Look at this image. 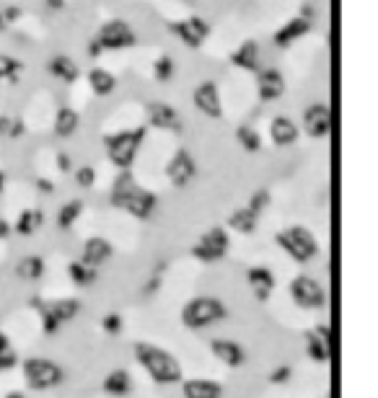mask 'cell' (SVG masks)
Masks as SVG:
<instances>
[{
	"label": "cell",
	"instance_id": "8d00e7d4",
	"mask_svg": "<svg viewBox=\"0 0 378 398\" xmlns=\"http://www.w3.org/2000/svg\"><path fill=\"white\" fill-rule=\"evenodd\" d=\"M269 202H272L269 191H267V189H257V191H254V194L249 197V205H246V207H249L251 212H254V215H262V212H265V209L269 207Z\"/></svg>",
	"mask_w": 378,
	"mask_h": 398
},
{
	"label": "cell",
	"instance_id": "8992f818",
	"mask_svg": "<svg viewBox=\"0 0 378 398\" xmlns=\"http://www.w3.org/2000/svg\"><path fill=\"white\" fill-rule=\"evenodd\" d=\"M24 378L26 385H31L34 390H47L60 385L65 378V372L60 365H55L52 360H42V357H31L24 362Z\"/></svg>",
	"mask_w": 378,
	"mask_h": 398
},
{
	"label": "cell",
	"instance_id": "83f0119b",
	"mask_svg": "<svg viewBox=\"0 0 378 398\" xmlns=\"http://www.w3.org/2000/svg\"><path fill=\"white\" fill-rule=\"evenodd\" d=\"M257 220L259 215H254L249 207H241V209H233L231 215H228V228H233V230L241 235H251L257 230Z\"/></svg>",
	"mask_w": 378,
	"mask_h": 398
},
{
	"label": "cell",
	"instance_id": "5b68a950",
	"mask_svg": "<svg viewBox=\"0 0 378 398\" xmlns=\"http://www.w3.org/2000/svg\"><path fill=\"white\" fill-rule=\"evenodd\" d=\"M228 316V308L223 305L218 298H194L182 308V324L192 331L207 328Z\"/></svg>",
	"mask_w": 378,
	"mask_h": 398
},
{
	"label": "cell",
	"instance_id": "4316f807",
	"mask_svg": "<svg viewBox=\"0 0 378 398\" xmlns=\"http://www.w3.org/2000/svg\"><path fill=\"white\" fill-rule=\"evenodd\" d=\"M104 390L109 393V396H129L132 393V378H129L127 370H111L104 380Z\"/></svg>",
	"mask_w": 378,
	"mask_h": 398
},
{
	"label": "cell",
	"instance_id": "8fae6325",
	"mask_svg": "<svg viewBox=\"0 0 378 398\" xmlns=\"http://www.w3.org/2000/svg\"><path fill=\"white\" fill-rule=\"evenodd\" d=\"M192 104L194 109L210 119H221L223 117V96L221 88L215 81H203L197 88L192 90Z\"/></svg>",
	"mask_w": 378,
	"mask_h": 398
},
{
	"label": "cell",
	"instance_id": "ee69618b",
	"mask_svg": "<svg viewBox=\"0 0 378 398\" xmlns=\"http://www.w3.org/2000/svg\"><path fill=\"white\" fill-rule=\"evenodd\" d=\"M288 378H290V367H277V370L269 375V380H272V383H285Z\"/></svg>",
	"mask_w": 378,
	"mask_h": 398
},
{
	"label": "cell",
	"instance_id": "ffe728a7",
	"mask_svg": "<svg viewBox=\"0 0 378 398\" xmlns=\"http://www.w3.org/2000/svg\"><path fill=\"white\" fill-rule=\"evenodd\" d=\"M329 326H316V331H308L306 334V349H308V357L314 362H329L332 352H329Z\"/></svg>",
	"mask_w": 378,
	"mask_h": 398
},
{
	"label": "cell",
	"instance_id": "7dc6e473",
	"mask_svg": "<svg viewBox=\"0 0 378 398\" xmlns=\"http://www.w3.org/2000/svg\"><path fill=\"white\" fill-rule=\"evenodd\" d=\"M37 189L42 191V194H52V191H55V184L49 179H37Z\"/></svg>",
	"mask_w": 378,
	"mask_h": 398
},
{
	"label": "cell",
	"instance_id": "44dd1931",
	"mask_svg": "<svg viewBox=\"0 0 378 398\" xmlns=\"http://www.w3.org/2000/svg\"><path fill=\"white\" fill-rule=\"evenodd\" d=\"M246 280H249L251 289H254V298L262 300V303L275 292V274L267 266H251L246 271Z\"/></svg>",
	"mask_w": 378,
	"mask_h": 398
},
{
	"label": "cell",
	"instance_id": "3957f363",
	"mask_svg": "<svg viewBox=\"0 0 378 398\" xmlns=\"http://www.w3.org/2000/svg\"><path fill=\"white\" fill-rule=\"evenodd\" d=\"M143 140H145V127H132V129H122V132H114V135H104L107 158L120 171H127L138 158Z\"/></svg>",
	"mask_w": 378,
	"mask_h": 398
},
{
	"label": "cell",
	"instance_id": "60d3db41",
	"mask_svg": "<svg viewBox=\"0 0 378 398\" xmlns=\"http://www.w3.org/2000/svg\"><path fill=\"white\" fill-rule=\"evenodd\" d=\"M57 168L63 173H68L70 168H73V161H70V155L68 153H57Z\"/></svg>",
	"mask_w": 378,
	"mask_h": 398
},
{
	"label": "cell",
	"instance_id": "9a60e30c",
	"mask_svg": "<svg viewBox=\"0 0 378 398\" xmlns=\"http://www.w3.org/2000/svg\"><path fill=\"white\" fill-rule=\"evenodd\" d=\"M257 93L259 101H265V104L283 99V93H285V75L277 70V67H262L257 72Z\"/></svg>",
	"mask_w": 378,
	"mask_h": 398
},
{
	"label": "cell",
	"instance_id": "bcb514c9",
	"mask_svg": "<svg viewBox=\"0 0 378 398\" xmlns=\"http://www.w3.org/2000/svg\"><path fill=\"white\" fill-rule=\"evenodd\" d=\"M10 125H13V117H8V114H0V137H8Z\"/></svg>",
	"mask_w": 378,
	"mask_h": 398
},
{
	"label": "cell",
	"instance_id": "277c9868",
	"mask_svg": "<svg viewBox=\"0 0 378 398\" xmlns=\"http://www.w3.org/2000/svg\"><path fill=\"white\" fill-rule=\"evenodd\" d=\"M275 241H277V246L298 264L314 262L316 256H319V251H322L316 235L304 225H290V228H285V230H280Z\"/></svg>",
	"mask_w": 378,
	"mask_h": 398
},
{
	"label": "cell",
	"instance_id": "7c38bea8",
	"mask_svg": "<svg viewBox=\"0 0 378 398\" xmlns=\"http://www.w3.org/2000/svg\"><path fill=\"white\" fill-rule=\"evenodd\" d=\"M166 176L176 189L189 186V181L197 176V163H194V158L189 155L187 148H179V150L174 153V158L166 163Z\"/></svg>",
	"mask_w": 378,
	"mask_h": 398
},
{
	"label": "cell",
	"instance_id": "e575fe53",
	"mask_svg": "<svg viewBox=\"0 0 378 398\" xmlns=\"http://www.w3.org/2000/svg\"><path fill=\"white\" fill-rule=\"evenodd\" d=\"M21 70H24V63H21V60L8 57V54H0V81L6 78V81L16 83L19 81Z\"/></svg>",
	"mask_w": 378,
	"mask_h": 398
},
{
	"label": "cell",
	"instance_id": "f546056e",
	"mask_svg": "<svg viewBox=\"0 0 378 398\" xmlns=\"http://www.w3.org/2000/svg\"><path fill=\"white\" fill-rule=\"evenodd\" d=\"M47 313L55 318L57 324L63 326L65 321H70V318H75V313H78V308H81V303L78 300H57V303H52V305H45Z\"/></svg>",
	"mask_w": 378,
	"mask_h": 398
},
{
	"label": "cell",
	"instance_id": "9c48e42d",
	"mask_svg": "<svg viewBox=\"0 0 378 398\" xmlns=\"http://www.w3.org/2000/svg\"><path fill=\"white\" fill-rule=\"evenodd\" d=\"M168 31L174 36H179V42L189 49H200L205 45V39L210 36L212 26L200 16H189V18H182V21H171L168 24Z\"/></svg>",
	"mask_w": 378,
	"mask_h": 398
},
{
	"label": "cell",
	"instance_id": "681fc988",
	"mask_svg": "<svg viewBox=\"0 0 378 398\" xmlns=\"http://www.w3.org/2000/svg\"><path fill=\"white\" fill-rule=\"evenodd\" d=\"M45 6L49 10H63L65 6H68V3H65V0H45Z\"/></svg>",
	"mask_w": 378,
	"mask_h": 398
},
{
	"label": "cell",
	"instance_id": "f907efd6",
	"mask_svg": "<svg viewBox=\"0 0 378 398\" xmlns=\"http://www.w3.org/2000/svg\"><path fill=\"white\" fill-rule=\"evenodd\" d=\"M10 352V342H8V336L0 331V354H6Z\"/></svg>",
	"mask_w": 378,
	"mask_h": 398
},
{
	"label": "cell",
	"instance_id": "f5cc1de1",
	"mask_svg": "<svg viewBox=\"0 0 378 398\" xmlns=\"http://www.w3.org/2000/svg\"><path fill=\"white\" fill-rule=\"evenodd\" d=\"M3 186H6V173L0 171V191H3Z\"/></svg>",
	"mask_w": 378,
	"mask_h": 398
},
{
	"label": "cell",
	"instance_id": "11a10c76",
	"mask_svg": "<svg viewBox=\"0 0 378 398\" xmlns=\"http://www.w3.org/2000/svg\"><path fill=\"white\" fill-rule=\"evenodd\" d=\"M6 26H8V24H6V21H3V16H0V31H3Z\"/></svg>",
	"mask_w": 378,
	"mask_h": 398
},
{
	"label": "cell",
	"instance_id": "4fadbf2b",
	"mask_svg": "<svg viewBox=\"0 0 378 398\" xmlns=\"http://www.w3.org/2000/svg\"><path fill=\"white\" fill-rule=\"evenodd\" d=\"M148 122L156 129H166V132H182V117L171 104L166 101H150L145 106Z\"/></svg>",
	"mask_w": 378,
	"mask_h": 398
},
{
	"label": "cell",
	"instance_id": "1f68e13d",
	"mask_svg": "<svg viewBox=\"0 0 378 398\" xmlns=\"http://www.w3.org/2000/svg\"><path fill=\"white\" fill-rule=\"evenodd\" d=\"M236 140H239V145L246 153H259V150H262V137H259L257 129H251L249 125H241L239 129H236Z\"/></svg>",
	"mask_w": 378,
	"mask_h": 398
},
{
	"label": "cell",
	"instance_id": "b9f144b4",
	"mask_svg": "<svg viewBox=\"0 0 378 398\" xmlns=\"http://www.w3.org/2000/svg\"><path fill=\"white\" fill-rule=\"evenodd\" d=\"M16 365V354H13V349L6 354H0V370H10Z\"/></svg>",
	"mask_w": 378,
	"mask_h": 398
},
{
	"label": "cell",
	"instance_id": "d6a6232c",
	"mask_svg": "<svg viewBox=\"0 0 378 398\" xmlns=\"http://www.w3.org/2000/svg\"><path fill=\"white\" fill-rule=\"evenodd\" d=\"M68 271H70V280H73L78 287H88V285L96 282V269L84 262H73L68 266Z\"/></svg>",
	"mask_w": 378,
	"mask_h": 398
},
{
	"label": "cell",
	"instance_id": "836d02e7",
	"mask_svg": "<svg viewBox=\"0 0 378 398\" xmlns=\"http://www.w3.org/2000/svg\"><path fill=\"white\" fill-rule=\"evenodd\" d=\"M42 274H45V262H42L39 256H26V259H21L19 277H24V280H39Z\"/></svg>",
	"mask_w": 378,
	"mask_h": 398
},
{
	"label": "cell",
	"instance_id": "7a4b0ae2",
	"mask_svg": "<svg viewBox=\"0 0 378 398\" xmlns=\"http://www.w3.org/2000/svg\"><path fill=\"white\" fill-rule=\"evenodd\" d=\"M135 360H138L140 365H143V370L156 380V383H161V385H174V383L182 380V367H179L176 357L164 352L161 347L138 342L135 344Z\"/></svg>",
	"mask_w": 378,
	"mask_h": 398
},
{
	"label": "cell",
	"instance_id": "ac0fdd59",
	"mask_svg": "<svg viewBox=\"0 0 378 398\" xmlns=\"http://www.w3.org/2000/svg\"><path fill=\"white\" fill-rule=\"evenodd\" d=\"M111 253H114V248H111L109 241H107V238H99V235H93V238H88V241L84 244L81 262L88 264V266H93V269H99L104 262H109Z\"/></svg>",
	"mask_w": 378,
	"mask_h": 398
},
{
	"label": "cell",
	"instance_id": "f35d334b",
	"mask_svg": "<svg viewBox=\"0 0 378 398\" xmlns=\"http://www.w3.org/2000/svg\"><path fill=\"white\" fill-rule=\"evenodd\" d=\"M104 331H107V334H120L122 331V318L117 316V313H109V316L104 318Z\"/></svg>",
	"mask_w": 378,
	"mask_h": 398
},
{
	"label": "cell",
	"instance_id": "ba28073f",
	"mask_svg": "<svg viewBox=\"0 0 378 398\" xmlns=\"http://www.w3.org/2000/svg\"><path fill=\"white\" fill-rule=\"evenodd\" d=\"M228 233H226V228H210L207 233H203V238L192 246V256L194 259H200L205 264H212V262H221L223 256L228 253Z\"/></svg>",
	"mask_w": 378,
	"mask_h": 398
},
{
	"label": "cell",
	"instance_id": "ab89813d",
	"mask_svg": "<svg viewBox=\"0 0 378 398\" xmlns=\"http://www.w3.org/2000/svg\"><path fill=\"white\" fill-rule=\"evenodd\" d=\"M0 16H3V21L10 26V24H16V21L21 18V8L19 6H6V8L0 10Z\"/></svg>",
	"mask_w": 378,
	"mask_h": 398
},
{
	"label": "cell",
	"instance_id": "7402d4cb",
	"mask_svg": "<svg viewBox=\"0 0 378 398\" xmlns=\"http://www.w3.org/2000/svg\"><path fill=\"white\" fill-rule=\"evenodd\" d=\"M301 135V129L295 125L290 117H275L269 122V137H272V143L277 148H288V145H293Z\"/></svg>",
	"mask_w": 378,
	"mask_h": 398
},
{
	"label": "cell",
	"instance_id": "816d5d0a",
	"mask_svg": "<svg viewBox=\"0 0 378 398\" xmlns=\"http://www.w3.org/2000/svg\"><path fill=\"white\" fill-rule=\"evenodd\" d=\"M8 235H10V225L6 223V220H0V241H3V238H8Z\"/></svg>",
	"mask_w": 378,
	"mask_h": 398
},
{
	"label": "cell",
	"instance_id": "f1b7e54d",
	"mask_svg": "<svg viewBox=\"0 0 378 398\" xmlns=\"http://www.w3.org/2000/svg\"><path fill=\"white\" fill-rule=\"evenodd\" d=\"M42 225H45V212L42 209H24L19 220H16V233L34 235Z\"/></svg>",
	"mask_w": 378,
	"mask_h": 398
},
{
	"label": "cell",
	"instance_id": "5bb4252c",
	"mask_svg": "<svg viewBox=\"0 0 378 398\" xmlns=\"http://www.w3.org/2000/svg\"><path fill=\"white\" fill-rule=\"evenodd\" d=\"M304 129L308 137L314 140H322L332 132V111L326 104H311V106L304 111Z\"/></svg>",
	"mask_w": 378,
	"mask_h": 398
},
{
	"label": "cell",
	"instance_id": "db71d44e",
	"mask_svg": "<svg viewBox=\"0 0 378 398\" xmlns=\"http://www.w3.org/2000/svg\"><path fill=\"white\" fill-rule=\"evenodd\" d=\"M6 398H26V396H21V393H8Z\"/></svg>",
	"mask_w": 378,
	"mask_h": 398
},
{
	"label": "cell",
	"instance_id": "4dcf8cb0",
	"mask_svg": "<svg viewBox=\"0 0 378 398\" xmlns=\"http://www.w3.org/2000/svg\"><path fill=\"white\" fill-rule=\"evenodd\" d=\"M81 212H84V202H81V199H70V202H68V205H63V207H60V212H57V228H60V230L73 228L75 220L81 217Z\"/></svg>",
	"mask_w": 378,
	"mask_h": 398
},
{
	"label": "cell",
	"instance_id": "d4e9b609",
	"mask_svg": "<svg viewBox=\"0 0 378 398\" xmlns=\"http://www.w3.org/2000/svg\"><path fill=\"white\" fill-rule=\"evenodd\" d=\"M78 127H81V114L70 106H60L57 109V117H55V135L60 140H68V137H73L78 132Z\"/></svg>",
	"mask_w": 378,
	"mask_h": 398
},
{
	"label": "cell",
	"instance_id": "d6986e66",
	"mask_svg": "<svg viewBox=\"0 0 378 398\" xmlns=\"http://www.w3.org/2000/svg\"><path fill=\"white\" fill-rule=\"evenodd\" d=\"M210 349H212V354H215L223 365H228V367H241V365L246 362L244 347L236 344V342H231V339H212Z\"/></svg>",
	"mask_w": 378,
	"mask_h": 398
},
{
	"label": "cell",
	"instance_id": "e0dca14e",
	"mask_svg": "<svg viewBox=\"0 0 378 398\" xmlns=\"http://www.w3.org/2000/svg\"><path fill=\"white\" fill-rule=\"evenodd\" d=\"M231 63L244 72H259L262 70V49L254 39H246V42H241V47H236V52H231Z\"/></svg>",
	"mask_w": 378,
	"mask_h": 398
},
{
	"label": "cell",
	"instance_id": "f6af8a7d",
	"mask_svg": "<svg viewBox=\"0 0 378 398\" xmlns=\"http://www.w3.org/2000/svg\"><path fill=\"white\" fill-rule=\"evenodd\" d=\"M24 132H26V125H24L21 119H13V125H10L8 137H13V140H16V137H21V135H24Z\"/></svg>",
	"mask_w": 378,
	"mask_h": 398
},
{
	"label": "cell",
	"instance_id": "52a82bcc",
	"mask_svg": "<svg viewBox=\"0 0 378 398\" xmlns=\"http://www.w3.org/2000/svg\"><path fill=\"white\" fill-rule=\"evenodd\" d=\"M99 45H102L104 52H117V49H127V47L135 45V31L129 26L127 21L122 18H111L107 24H102L99 34L93 36Z\"/></svg>",
	"mask_w": 378,
	"mask_h": 398
},
{
	"label": "cell",
	"instance_id": "30bf717a",
	"mask_svg": "<svg viewBox=\"0 0 378 398\" xmlns=\"http://www.w3.org/2000/svg\"><path fill=\"white\" fill-rule=\"evenodd\" d=\"M290 298L295 300V305L308 308V310H319L326 305V292H324L322 282H316L308 274H301L290 282Z\"/></svg>",
	"mask_w": 378,
	"mask_h": 398
},
{
	"label": "cell",
	"instance_id": "7bdbcfd3",
	"mask_svg": "<svg viewBox=\"0 0 378 398\" xmlns=\"http://www.w3.org/2000/svg\"><path fill=\"white\" fill-rule=\"evenodd\" d=\"M86 52H88V57H91V60H99V57L104 54V49H102V45H99L96 39H91V42H88V47H86Z\"/></svg>",
	"mask_w": 378,
	"mask_h": 398
},
{
	"label": "cell",
	"instance_id": "c3c4849f",
	"mask_svg": "<svg viewBox=\"0 0 378 398\" xmlns=\"http://www.w3.org/2000/svg\"><path fill=\"white\" fill-rule=\"evenodd\" d=\"M301 18H308V21H314L316 18V8L311 6V3H304V8H301V13H298Z\"/></svg>",
	"mask_w": 378,
	"mask_h": 398
},
{
	"label": "cell",
	"instance_id": "74e56055",
	"mask_svg": "<svg viewBox=\"0 0 378 398\" xmlns=\"http://www.w3.org/2000/svg\"><path fill=\"white\" fill-rule=\"evenodd\" d=\"M75 181H78V186L91 189L93 184H96V168H91V166H81V168L75 171Z\"/></svg>",
	"mask_w": 378,
	"mask_h": 398
},
{
	"label": "cell",
	"instance_id": "2e32d148",
	"mask_svg": "<svg viewBox=\"0 0 378 398\" xmlns=\"http://www.w3.org/2000/svg\"><path fill=\"white\" fill-rule=\"evenodd\" d=\"M311 29H314V21L295 16V18H290L288 24H283V26H280L275 34H272V45H275L277 49H288V47L295 45L298 39H304V36L308 34Z\"/></svg>",
	"mask_w": 378,
	"mask_h": 398
},
{
	"label": "cell",
	"instance_id": "6da1fadb",
	"mask_svg": "<svg viewBox=\"0 0 378 398\" xmlns=\"http://www.w3.org/2000/svg\"><path fill=\"white\" fill-rule=\"evenodd\" d=\"M111 205L122 212H129L138 220H148L153 215V209L158 205V197L153 191L143 189L135 176L127 171H120V176L114 179V186H111Z\"/></svg>",
	"mask_w": 378,
	"mask_h": 398
},
{
	"label": "cell",
	"instance_id": "603a6c76",
	"mask_svg": "<svg viewBox=\"0 0 378 398\" xmlns=\"http://www.w3.org/2000/svg\"><path fill=\"white\" fill-rule=\"evenodd\" d=\"M47 72L63 83H75L81 78V67H78V63H75L73 57H68V54H55V57L47 63Z\"/></svg>",
	"mask_w": 378,
	"mask_h": 398
},
{
	"label": "cell",
	"instance_id": "cb8c5ba5",
	"mask_svg": "<svg viewBox=\"0 0 378 398\" xmlns=\"http://www.w3.org/2000/svg\"><path fill=\"white\" fill-rule=\"evenodd\" d=\"M184 398H223V385L207 378H194L184 383Z\"/></svg>",
	"mask_w": 378,
	"mask_h": 398
},
{
	"label": "cell",
	"instance_id": "d590c367",
	"mask_svg": "<svg viewBox=\"0 0 378 398\" xmlns=\"http://www.w3.org/2000/svg\"><path fill=\"white\" fill-rule=\"evenodd\" d=\"M174 57L171 54H161L156 63H153V75H156L158 83H168L174 78Z\"/></svg>",
	"mask_w": 378,
	"mask_h": 398
},
{
	"label": "cell",
	"instance_id": "484cf974",
	"mask_svg": "<svg viewBox=\"0 0 378 398\" xmlns=\"http://www.w3.org/2000/svg\"><path fill=\"white\" fill-rule=\"evenodd\" d=\"M88 86H91L93 96L107 99V96H111L117 90V78L109 70H104V67H93V70H88Z\"/></svg>",
	"mask_w": 378,
	"mask_h": 398
}]
</instances>
